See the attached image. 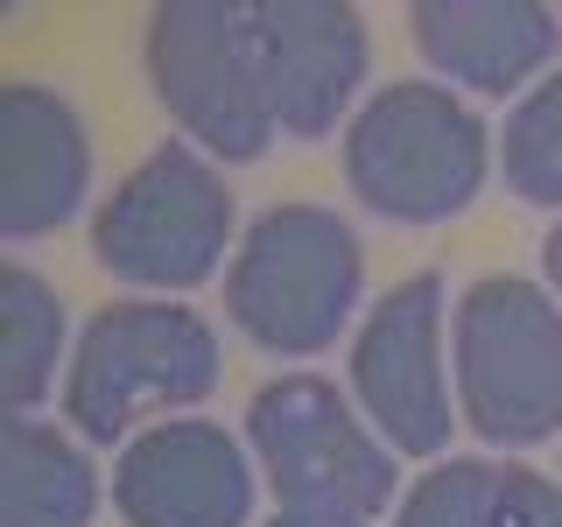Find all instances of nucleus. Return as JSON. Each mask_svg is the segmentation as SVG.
Instances as JSON below:
<instances>
[{
	"label": "nucleus",
	"mask_w": 562,
	"mask_h": 527,
	"mask_svg": "<svg viewBox=\"0 0 562 527\" xmlns=\"http://www.w3.org/2000/svg\"><path fill=\"white\" fill-rule=\"evenodd\" d=\"M148 85L183 120V134L198 148H211L218 162H260L268 141L281 134L254 8H211V0L155 8L148 14Z\"/></svg>",
	"instance_id": "obj_1"
},
{
	"label": "nucleus",
	"mask_w": 562,
	"mask_h": 527,
	"mask_svg": "<svg viewBox=\"0 0 562 527\" xmlns=\"http://www.w3.org/2000/svg\"><path fill=\"white\" fill-rule=\"evenodd\" d=\"M218 386V338L183 303H113L85 324L64 380V415L78 436L113 444L134 422L190 408Z\"/></svg>",
	"instance_id": "obj_2"
},
{
	"label": "nucleus",
	"mask_w": 562,
	"mask_h": 527,
	"mask_svg": "<svg viewBox=\"0 0 562 527\" xmlns=\"http://www.w3.org/2000/svg\"><path fill=\"white\" fill-rule=\"evenodd\" d=\"M359 281H366V254L338 211L274 204L239 239L225 303L260 351H324L359 303Z\"/></svg>",
	"instance_id": "obj_3"
},
{
	"label": "nucleus",
	"mask_w": 562,
	"mask_h": 527,
	"mask_svg": "<svg viewBox=\"0 0 562 527\" xmlns=\"http://www.w3.org/2000/svg\"><path fill=\"white\" fill-rule=\"evenodd\" d=\"M457 394L485 444L527 450L562 429V310L535 281L485 274L457 303Z\"/></svg>",
	"instance_id": "obj_4"
},
{
	"label": "nucleus",
	"mask_w": 562,
	"mask_h": 527,
	"mask_svg": "<svg viewBox=\"0 0 562 527\" xmlns=\"http://www.w3.org/2000/svg\"><path fill=\"white\" fill-rule=\"evenodd\" d=\"M345 176L380 218L436 225L485 183V120L443 85H386L345 134Z\"/></svg>",
	"instance_id": "obj_5"
},
{
	"label": "nucleus",
	"mask_w": 562,
	"mask_h": 527,
	"mask_svg": "<svg viewBox=\"0 0 562 527\" xmlns=\"http://www.w3.org/2000/svg\"><path fill=\"white\" fill-rule=\"evenodd\" d=\"M233 233V190L183 141L140 162L92 218V254L134 289H198Z\"/></svg>",
	"instance_id": "obj_6"
},
{
	"label": "nucleus",
	"mask_w": 562,
	"mask_h": 527,
	"mask_svg": "<svg viewBox=\"0 0 562 527\" xmlns=\"http://www.w3.org/2000/svg\"><path fill=\"white\" fill-rule=\"evenodd\" d=\"M246 436H254L281 506L373 520L394 500V457L366 436V422L338 401L330 380L295 373L260 386L254 408H246Z\"/></svg>",
	"instance_id": "obj_7"
},
{
	"label": "nucleus",
	"mask_w": 562,
	"mask_h": 527,
	"mask_svg": "<svg viewBox=\"0 0 562 527\" xmlns=\"http://www.w3.org/2000/svg\"><path fill=\"white\" fill-rule=\"evenodd\" d=\"M351 386L366 415L401 457H436L450 444V386H443V281L408 274L386 289L351 345Z\"/></svg>",
	"instance_id": "obj_8"
},
{
	"label": "nucleus",
	"mask_w": 562,
	"mask_h": 527,
	"mask_svg": "<svg viewBox=\"0 0 562 527\" xmlns=\"http://www.w3.org/2000/svg\"><path fill=\"white\" fill-rule=\"evenodd\" d=\"M120 514L127 527H246L254 471L218 422H162L120 457Z\"/></svg>",
	"instance_id": "obj_9"
},
{
	"label": "nucleus",
	"mask_w": 562,
	"mask_h": 527,
	"mask_svg": "<svg viewBox=\"0 0 562 527\" xmlns=\"http://www.w3.org/2000/svg\"><path fill=\"white\" fill-rule=\"evenodd\" d=\"M92 183V148L49 85H8L0 92V233L35 239L57 233Z\"/></svg>",
	"instance_id": "obj_10"
},
{
	"label": "nucleus",
	"mask_w": 562,
	"mask_h": 527,
	"mask_svg": "<svg viewBox=\"0 0 562 527\" xmlns=\"http://www.w3.org/2000/svg\"><path fill=\"white\" fill-rule=\"evenodd\" d=\"M254 22H260V49H268L281 134H295V141L330 134L366 78L359 14L324 8V0H281V8H254Z\"/></svg>",
	"instance_id": "obj_11"
},
{
	"label": "nucleus",
	"mask_w": 562,
	"mask_h": 527,
	"mask_svg": "<svg viewBox=\"0 0 562 527\" xmlns=\"http://www.w3.org/2000/svg\"><path fill=\"white\" fill-rule=\"evenodd\" d=\"M415 43L471 92H514L555 57V14L527 0H429L415 8Z\"/></svg>",
	"instance_id": "obj_12"
},
{
	"label": "nucleus",
	"mask_w": 562,
	"mask_h": 527,
	"mask_svg": "<svg viewBox=\"0 0 562 527\" xmlns=\"http://www.w3.org/2000/svg\"><path fill=\"white\" fill-rule=\"evenodd\" d=\"M92 457L49 422L8 415L0 429V527H92Z\"/></svg>",
	"instance_id": "obj_13"
},
{
	"label": "nucleus",
	"mask_w": 562,
	"mask_h": 527,
	"mask_svg": "<svg viewBox=\"0 0 562 527\" xmlns=\"http://www.w3.org/2000/svg\"><path fill=\"white\" fill-rule=\"evenodd\" d=\"M64 345V303L29 268H0V394L8 415H29L57 373Z\"/></svg>",
	"instance_id": "obj_14"
},
{
	"label": "nucleus",
	"mask_w": 562,
	"mask_h": 527,
	"mask_svg": "<svg viewBox=\"0 0 562 527\" xmlns=\"http://www.w3.org/2000/svg\"><path fill=\"white\" fill-rule=\"evenodd\" d=\"M506 183L527 204H562V70H549L506 120Z\"/></svg>",
	"instance_id": "obj_15"
},
{
	"label": "nucleus",
	"mask_w": 562,
	"mask_h": 527,
	"mask_svg": "<svg viewBox=\"0 0 562 527\" xmlns=\"http://www.w3.org/2000/svg\"><path fill=\"white\" fill-rule=\"evenodd\" d=\"M394 527H499V471L492 464H436L408 500H401Z\"/></svg>",
	"instance_id": "obj_16"
},
{
	"label": "nucleus",
	"mask_w": 562,
	"mask_h": 527,
	"mask_svg": "<svg viewBox=\"0 0 562 527\" xmlns=\"http://www.w3.org/2000/svg\"><path fill=\"white\" fill-rule=\"evenodd\" d=\"M499 527H562V492L535 471H499Z\"/></svg>",
	"instance_id": "obj_17"
},
{
	"label": "nucleus",
	"mask_w": 562,
	"mask_h": 527,
	"mask_svg": "<svg viewBox=\"0 0 562 527\" xmlns=\"http://www.w3.org/2000/svg\"><path fill=\"white\" fill-rule=\"evenodd\" d=\"M268 527H366L359 514H310V506H281Z\"/></svg>",
	"instance_id": "obj_18"
},
{
	"label": "nucleus",
	"mask_w": 562,
	"mask_h": 527,
	"mask_svg": "<svg viewBox=\"0 0 562 527\" xmlns=\"http://www.w3.org/2000/svg\"><path fill=\"white\" fill-rule=\"evenodd\" d=\"M541 268H549V281H555V289H562V225H555V233H549V246H541Z\"/></svg>",
	"instance_id": "obj_19"
}]
</instances>
